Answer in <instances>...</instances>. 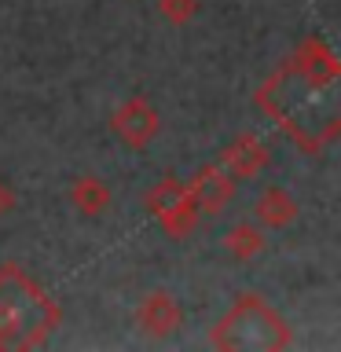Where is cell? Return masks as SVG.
Returning <instances> with one entry per match:
<instances>
[{
  "label": "cell",
  "instance_id": "cell-1",
  "mask_svg": "<svg viewBox=\"0 0 341 352\" xmlns=\"http://www.w3.org/2000/svg\"><path fill=\"white\" fill-rule=\"evenodd\" d=\"M59 323L55 297L19 264H0V349H37Z\"/></svg>",
  "mask_w": 341,
  "mask_h": 352
},
{
  "label": "cell",
  "instance_id": "cell-2",
  "mask_svg": "<svg viewBox=\"0 0 341 352\" xmlns=\"http://www.w3.org/2000/svg\"><path fill=\"white\" fill-rule=\"evenodd\" d=\"M290 323L257 294H239L209 330V345L224 352H279L290 349Z\"/></svg>",
  "mask_w": 341,
  "mask_h": 352
},
{
  "label": "cell",
  "instance_id": "cell-3",
  "mask_svg": "<svg viewBox=\"0 0 341 352\" xmlns=\"http://www.w3.org/2000/svg\"><path fill=\"white\" fill-rule=\"evenodd\" d=\"M143 209H147L154 224L176 242L187 239L198 224V206H195V198H191V191H187V184L180 176H162V180L143 195Z\"/></svg>",
  "mask_w": 341,
  "mask_h": 352
},
{
  "label": "cell",
  "instance_id": "cell-4",
  "mask_svg": "<svg viewBox=\"0 0 341 352\" xmlns=\"http://www.w3.org/2000/svg\"><path fill=\"white\" fill-rule=\"evenodd\" d=\"M110 132H114L129 151H147L154 143V136L162 132V114L147 96H129L125 103H118L114 114H110Z\"/></svg>",
  "mask_w": 341,
  "mask_h": 352
},
{
  "label": "cell",
  "instance_id": "cell-5",
  "mask_svg": "<svg viewBox=\"0 0 341 352\" xmlns=\"http://www.w3.org/2000/svg\"><path fill=\"white\" fill-rule=\"evenodd\" d=\"M286 70H290L294 77H301L308 88H330L341 74V63H338L334 48H330L323 37H305L301 44H297L294 59L286 63Z\"/></svg>",
  "mask_w": 341,
  "mask_h": 352
},
{
  "label": "cell",
  "instance_id": "cell-6",
  "mask_svg": "<svg viewBox=\"0 0 341 352\" xmlns=\"http://www.w3.org/2000/svg\"><path fill=\"white\" fill-rule=\"evenodd\" d=\"M268 162H272V151L257 132H239V136L231 143H224L217 154V165L228 169L235 180H253V176H261L268 169Z\"/></svg>",
  "mask_w": 341,
  "mask_h": 352
},
{
  "label": "cell",
  "instance_id": "cell-7",
  "mask_svg": "<svg viewBox=\"0 0 341 352\" xmlns=\"http://www.w3.org/2000/svg\"><path fill=\"white\" fill-rule=\"evenodd\" d=\"M184 184H187V191H191V198H195L198 213H209V217L220 213L224 206H231V198H235V191H239V180L228 169H220L217 162L195 169V176L184 180Z\"/></svg>",
  "mask_w": 341,
  "mask_h": 352
},
{
  "label": "cell",
  "instance_id": "cell-8",
  "mask_svg": "<svg viewBox=\"0 0 341 352\" xmlns=\"http://www.w3.org/2000/svg\"><path fill=\"white\" fill-rule=\"evenodd\" d=\"M136 323H140L143 334L154 338V341L169 338L184 323V308H180V301H176L169 290H151L140 301V308H136Z\"/></svg>",
  "mask_w": 341,
  "mask_h": 352
},
{
  "label": "cell",
  "instance_id": "cell-9",
  "mask_svg": "<svg viewBox=\"0 0 341 352\" xmlns=\"http://www.w3.org/2000/svg\"><path fill=\"white\" fill-rule=\"evenodd\" d=\"M297 217H301V206H297V198L279 184H268L257 198H253V220H257L261 228L283 231V228H290Z\"/></svg>",
  "mask_w": 341,
  "mask_h": 352
},
{
  "label": "cell",
  "instance_id": "cell-10",
  "mask_svg": "<svg viewBox=\"0 0 341 352\" xmlns=\"http://www.w3.org/2000/svg\"><path fill=\"white\" fill-rule=\"evenodd\" d=\"M110 202H114V191L107 187V180H99V176H92V173L77 176V180L70 184V206L88 220L103 217L110 209Z\"/></svg>",
  "mask_w": 341,
  "mask_h": 352
},
{
  "label": "cell",
  "instance_id": "cell-11",
  "mask_svg": "<svg viewBox=\"0 0 341 352\" xmlns=\"http://www.w3.org/2000/svg\"><path fill=\"white\" fill-rule=\"evenodd\" d=\"M264 246H268L264 228L253 224V220H239V224H231L224 231V250H228L231 261H253L264 253Z\"/></svg>",
  "mask_w": 341,
  "mask_h": 352
},
{
  "label": "cell",
  "instance_id": "cell-12",
  "mask_svg": "<svg viewBox=\"0 0 341 352\" xmlns=\"http://www.w3.org/2000/svg\"><path fill=\"white\" fill-rule=\"evenodd\" d=\"M158 4V15L169 22V26H187L195 15H198V0H154Z\"/></svg>",
  "mask_w": 341,
  "mask_h": 352
},
{
  "label": "cell",
  "instance_id": "cell-13",
  "mask_svg": "<svg viewBox=\"0 0 341 352\" xmlns=\"http://www.w3.org/2000/svg\"><path fill=\"white\" fill-rule=\"evenodd\" d=\"M19 206V195H15V187H11L4 176H0V217H8L11 209Z\"/></svg>",
  "mask_w": 341,
  "mask_h": 352
}]
</instances>
